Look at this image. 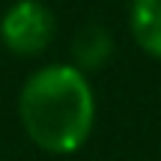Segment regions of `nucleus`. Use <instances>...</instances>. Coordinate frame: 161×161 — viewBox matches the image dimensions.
Masks as SVG:
<instances>
[{"instance_id": "nucleus-1", "label": "nucleus", "mask_w": 161, "mask_h": 161, "mask_svg": "<svg viewBox=\"0 0 161 161\" xmlns=\"http://www.w3.org/2000/svg\"><path fill=\"white\" fill-rule=\"evenodd\" d=\"M18 116L27 137L39 149L51 155H72L86 143L96 122L90 80L75 66H45L24 80Z\"/></svg>"}, {"instance_id": "nucleus-2", "label": "nucleus", "mask_w": 161, "mask_h": 161, "mask_svg": "<svg viewBox=\"0 0 161 161\" xmlns=\"http://www.w3.org/2000/svg\"><path fill=\"white\" fill-rule=\"evenodd\" d=\"M54 12L39 0H18L0 18V39L18 57H36L54 39Z\"/></svg>"}, {"instance_id": "nucleus-3", "label": "nucleus", "mask_w": 161, "mask_h": 161, "mask_svg": "<svg viewBox=\"0 0 161 161\" xmlns=\"http://www.w3.org/2000/svg\"><path fill=\"white\" fill-rule=\"evenodd\" d=\"M114 54V39L102 24H86L78 30L75 42H72V57H75V69L78 72H96Z\"/></svg>"}, {"instance_id": "nucleus-4", "label": "nucleus", "mask_w": 161, "mask_h": 161, "mask_svg": "<svg viewBox=\"0 0 161 161\" xmlns=\"http://www.w3.org/2000/svg\"><path fill=\"white\" fill-rule=\"evenodd\" d=\"M131 36L149 57L161 60V0H131Z\"/></svg>"}]
</instances>
